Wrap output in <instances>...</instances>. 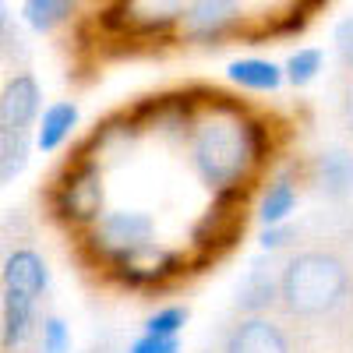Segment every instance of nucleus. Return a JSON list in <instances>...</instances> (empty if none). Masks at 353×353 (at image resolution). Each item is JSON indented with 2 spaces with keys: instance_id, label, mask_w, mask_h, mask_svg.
Masks as SVG:
<instances>
[{
  "instance_id": "9d476101",
  "label": "nucleus",
  "mask_w": 353,
  "mask_h": 353,
  "mask_svg": "<svg viewBox=\"0 0 353 353\" xmlns=\"http://www.w3.org/2000/svg\"><path fill=\"white\" fill-rule=\"evenodd\" d=\"M307 176L325 198L346 201L353 194V152L350 149H321L311 159Z\"/></svg>"
},
{
  "instance_id": "f8f14e48",
  "label": "nucleus",
  "mask_w": 353,
  "mask_h": 353,
  "mask_svg": "<svg viewBox=\"0 0 353 353\" xmlns=\"http://www.w3.org/2000/svg\"><path fill=\"white\" fill-rule=\"evenodd\" d=\"M230 81L248 88V92H276L283 85V68L272 61H258V57H244V61H233L230 68Z\"/></svg>"
},
{
  "instance_id": "9b49d317",
  "label": "nucleus",
  "mask_w": 353,
  "mask_h": 353,
  "mask_svg": "<svg viewBox=\"0 0 353 353\" xmlns=\"http://www.w3.org/2000/svg\"><path fill=\"white\" fill-rule=\"evenodd\" d=\"M0 283H4V290H21V293L39 301L46 283H50L46 261L32 248H18L4 258V265H0Z\"/></svg>"
},
{
  "instance_id": "412c9836",
  "label": "nucleus",
  "mask_w": 353,
  "mask_h": 353,
  "mask_svg": "<svg viewBox=\"0 0 353 353\" xmlns=\"http://www.w3.org/2000/svg\"><path fill=\"white\" fill-rule=\"evenodd\" d=\"M297 241H301V233H297V226H290V223L265 226V233H261V248L269 251V254H276V251H283L290 244H297Z\"/></svg>"
},
{
  "instance_id": "20e7f679",
  "label": "nucleus",
  "mask_w": 353,
  "mask_h": 353,
  "mask_svg": "<svg viewBox=\"0 0 353 353\" xmlns=\"http://www.w3.org/2000/svg\"><path fill=\"white\" fill-rule=\"evenodd\" d=\"M152 233H156L152 216L124 209V212H103L96 226H88V241H92L96 254L117 265H131L138 254L152 248Z\"/></svg>"
},
{
  "instance_id": "f03ea898",
  "label": "nucleus",
  "mask_w": 353,
  "mask_h": 353,
  "mask_svg": "<svg viewBox=\"0 0 353 353\" xmlns=\"http://www.w3.org/2000/svg\"><path fill=\"white\" fill-rule=\"evenodd\" d=\"M188 163L216 194H237L254 184L265 163L261 128L237 106H209L188 124Z\"/></svg>"
},
{
  "instance_id": "5701e85b",
  "label": "nucleus",
  "mask_w": 353,
  "mask_h": 353,
  "mask_svg": "<svg viewBox=\"0 0 353 353\" xmlns=\"http://www.w3.org/2000/svg\"><path fill=\"white\" fill-rule=\"evenodd\" d=\"M339 124L353 141V74H346V81L339 88Z\"/></svg>"
},
{
  "instance_id": "f3484780",
  "label": "nucleus",
  "mask_w": 353,
  "mask_h": 353,
  "mask_svg": "<svg viewBox=\"0 0 353 353\" xmlns=\"http://www.w3.org/2000/svg\"><path fill=\"white\" fill-rule=\"evenodd\" d=\"M321 64H325V53H321L318 46H304V50H297V53H293L290 61H286L283 74H286V81H290V85L304 88V85H311V81L318 78Z\"/></svg>"
},
{
  "instance_id": "7ed1b4c3",
  "label": "nucleus",
  "mask_w": 353,
  "mask_h": 353,
  "mask_svg": "<svg viewBox=\"0 0 353 353\" xmlns=\"http://www.w3.org/2000/svg\"><path fill=\"white\" fill-rule=\"evenodd\" d=\"M318 339L290 314H230L219 329L216 353H318Z\"/></svg>"
},
{
  "instance_id": "6ab92c4d",
  "label": "nucleus",
  "mask_w": 353,
  "mask_h": 353,
  "mask_svg": "<svg viewBox=\"0 0 353 353\" xmlns=\"http://www.w3.org/2000/svg\"><path fill=\"white\" fill-rule=\"evenodd\" d=\"M71 350V332L57 314H46L39 321V353H68Z\"/></svg>"
},
{
  "instance_id": "39448f33",
  "label": "nucleus",
  "mask_w": 353,
  "mask_h": 353,
  "mask_svg": "<svg viewBox=\"0 0 353 353\" xmlns=\"http://www.w3.org/2000/svg\"><path fill=\"white\" fill-rule=\"evenodd\" d=\"M53 209L68 223L78 226H96L103 219V176L96 163H78L68 170V176L53 191Z\"/></svg>"
},
{
  "instance_id": "f257e3e1",
  "label": "nucleus",
  "mask_w": 353,
  "mask_h": 353,
  "mask_svg": "<svg viewBox=\"0 0 353 353\" xmlns=\"http://www.w3.org/2000/svg\"><path fill=\"white\" fill-rule=\"evenodd\" d=\"M279 311L336 353H353V248L321 241L279 261Z\"/></svg>"
},
{
  "instance_id": "dca6fc26",
  "label": "nucleus",
  "mask_w": 353,
  "mask_h": 353,
  "mask_svg": "<svg viewBox=\"0 0 353 353\" xmlns=\"http://www.w3.org/2000/svg\"><path fill=\"white\" fill-rule=\"evenodd\" d=\"M71 14H74V4H68V0H28L25 4L28 25L39 28V32H50V28L64 25Z\"/></svg>"
},
{
  "instance_id": "2eb2a0df",
  "label": "nucleus",
  "mask_w": 353,
  "mask_h": 353,
  "mask_svg": "<svg viewBox=\"0 0 353 353\" xmlns=\"http://www.w3.org/2000/svg\"><path fill=\"white\" fill-rule=\"evenodd\" d=\"M28 159V131H4L0 128V184L25 166Z\"/></svg>"
},
{
  "instance_id": "423d86ee",
  "label": "nucleus",
  "mask_w": 353,
  "mask_h": 353,
  "mask_svg": "<svg viewBox=\"0 0 353 353\" xmlns=\"http://www.w3.org/2000/svg\"><path fill=\"white\" fill-rule=\"evenodd\" d=\"M244 18L248 14H244L241 4H226V0H194V4H184L181 36L188 43L223 46L226 39L241 36Z\"/></svg>"
},
{
  "instance_id": "b1692460",
  "label": "nucleus",
  "mask_w": 353,
  "mask_h": 353,
  "mask_svg": "<svg viewBox=\"0 0 353 353\" xmlns=\"http://www.w3.org/2000/svg\"><path fill=\"white\" fill-rule=\"evenodd\" d=\"M11 39V21H8V8L0 4V43Z\"/></svg>"
},
{
  "instance_id": "4be33fe9",
  "label": "nucleus",
  "mask_w": 353,
  "mask_h": 353,
  "mask_svg": "<svg viewBox=\"0 0 353 353\" xmlns=\"http://www.w3.org/2000/svg\"><path fill=\"white\" fill-rule=\"evenodd\" d=\"M124 353H181V343H176V339H159V336L141 332Z\"/></svg>"
},
{
  "instance_id": "ddd939ff",
  "label": "nucleus",
  "mask_w": 353,
  "mask_h": 353,
  "mask_svg": "<svg viewBox=\"0 0 353 353\" xmlns=\"http://www.w3.org/2000/svg\"><path fill=\"white\" fill-rule=\"evenodd\" d=\"M297 209V181L286 173L272 176L269 188L261 194V205H258V216L265 226H283L290 219V212Z\"/></svg>"
},
{
  "instance_id": "a211bd4d",
  "label": "nucleus",
  "mask_w": 353,
  "mask_h": 353,
  "mask_svg": "<svg viewBox=\"0 0 353 353\" xmlns=\"http://www.w3.org/2000/svg\"><path fill=\"white\" fill-rule=\"evenodd\" d=\"M188 318H191V311H188L184 304H166V307H159L156 314L145 318V332L159 336V339H176V332L188 325Z\"/></svg>"
},
{
  "instance_id": "6e6552de",
  "label": "nucleus",
  "mask_w": 353,
  "mask_h": 353,
  "mask_svg": "<svg viewBox=\"0 0 353 353\" xmlns=\"http://www.w3.org/2000/svg\"><path fill=\"white\" fill-rule=\"evenodd\" d=\"M39 113V85L36 78L21 71L11 74L0 88V128L4 131H28V124Z\"/></svg>"
},
{
  "instance_id": "1a4fd4ad",
  "label": "nucleus",
  "mask_w": 353,
  "mask_h": 353,
  "mask_svg": "<svg viewBox=\"0 0 353 353\" xmlns=\"http://www.w3.org/2000/svg\"><path fill=\"white\" fill-rule=\"evenodd\" d=\"M36 332V297L21 290H4L0 304V353H21Z\"/></svg>"
},
{
  "instance_id": "4468645a",
  "label": "nucleus",
  "mask_w": 353,
  "mask_h": 353,
  "mask_svg": "<svg viewBox=\"0 0 353 353\" xmlns=\"http://www.w3.org/2000/svg\"><path fill=\"white\" fill-rule=\"evenodd\" d=\"M78 124V106L74 103H53L46 113H43V124H39V149L43 152H53V149H61V145L71 138Z\"/></svg>"
},
{
  "instance_id": "0eeeda50",
  "label": "nucleus",
  "mask_w": 353,
  "mask_h": 353,
  "mask_svg": "<svg viewBox=\"0 0 353 353\" xmlns=\"http://www.w3.org/2000/svg\"><path fill=\"white\" fill-rule=\"evenodd\" d=\"M279 311V261L258 258L248 265L244 279L237 283L233 314H269Z\"/></svg>"
},
{
  "instance_id": "aec40b11",
  "label": "nucleus",
  "mask_w": 353,
  "mask_h": 353,
  "mask_svg": "<svg viewBox=\"0 0 353 353\" xmlns=\"http://www.w3.org/2000/svg\"><path fill=\"white\" fill-rule=\"evenodd\" d=\"M332 43H336L339 68H343L346 74H353V14H350V18H343V21L336 25V36H332Z\"/></svg>"
}]
</instances>
